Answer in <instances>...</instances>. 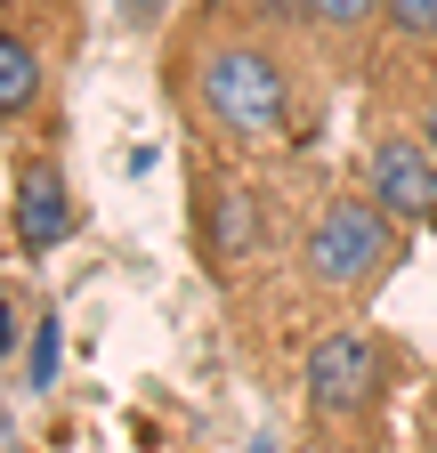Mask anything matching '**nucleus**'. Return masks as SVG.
<instances>
[{
	"label": "nucleus",
	"instance_id": "f257e3e1",
	"mask_svg": "<svg viewBox=\"0 0 437 453\" xmlns=\"http://www.w3.org/2000/svg\"><path fill=\"white\" fill-rule=\"evenodd\" d=\"M324 41L292 0H195L162 41V97L195 146L292 154L324 130Z\"/></svg>",
	"mask_w": 437,
	"mask_h": 453
},
{
	"label": "nucleus",
	"instance_id": "f03ea898",
	"mask_svg": "<svg viewBox=\"0 0 437 453\" xmlns=\"http://www.w3.org/2000/svg\"><path fill=\"white\" fill-rule=\"evenodd\" d=\"M397 372H405L397 340H380L372 324H324V332L308 340V357H300L308 429H316L324 445H341V453H372Z\"/></svg>",
	"mask_w": 437,
	"mask_h": 453
},
{
	"label": "nucleus",
	"instance_id": "7ed1b4c3",
	"mask_svg": "<svg viewBox=\"0 0 437 453\" xmlns=\"http://www.w3.org/2000/svg\"><path fill=\"white\" fill-rule=\"evenodd\" d=\"M292 259H300V292H308L316 308H364L380 283L397 275L405 226L364 195V179H349V187H333V195L308 211Z\"/></svg>",
	"mask_w": 437,
	"mask_h": 453
},
{
	"label": "nucleus",
	"instance_id": "20e7f679",
	"mask_svg": "<svg viewBox=\"0 0 437 453\" xmlns=\"http://www.w3.org/2000/svg\"><path fill=\"white\" fill-rule=\"evenodd\" d=\"M187 211H195V259L218 292H235V283L276 251V226H267V195L243 162H218L211 146L187 154Z\"/></svg>",
	"mask_w": 437,
	"mask_h": 453
},
{
	"label": "nucleus",
	"instance_id": "39448f33",
	"mask_svg": "<svg viewBox=\"0 0 437 453\" xmlns=\"http://www.w3.org/2000/svg\"><path fill=\"white\" fill-rule=\"evenodd\" d=\"M356 179H364V195L389 211L397 226H437V154L421 146L413 122H380L364 138Z\"/></svg>",
	"mask_w": 437,
	"mask_h": 453
},
{
	"label": "nucleus",
	"instance_id": "423d86ee",
	"mask_svg": "<svg viewBox=\"0 0 437 453\" xmlns=\"http://www.w3.org/2000/svg\"><path fill=\"white\" fill-rule=\"evenodd\" d=\"M9 226H17V251L25 259H49L58 243H73V187H65V162L49 154V146H25L17 154V203H9Z\"/></svg>",
	"mask_w": 437,
	"mask_h": 453
},
{
	"label": "nucleus",
	"instance_id": "0eeeda50",
	"mask_svg": "<svg viewBox=\"0 0 437 453\" xmlns=\"http://www.w3.org/2000/svg\"><path fill=\"white\" fill-rule=\"evenodd\" d=\"M58 89H65V57L0 25V130L58 122Z\"/></svg>",
	"mask_w": 437,
	"mask_h": 453
},
{
	"label": "nucleus",
	"instance_id": "6e6552de",
	"mask_svg": "<svg viewBox=\"0 0 437 453\" xmlns=\"http://www.w3.org/2000/svg\"><path fill=\"white\" fill-rule=\"evenodd\" d=\"M292 9L308 17V33L324 41V57L341 73H364L389 41V0H292Z\"/></svg>",
	"mask_w": 437,
	"mask_h": 453
},
{
	"label": "nucleus",
	"instance_id": "1a4fd4ad",
	"mask_svg": "<svg viewBox=\"0 0 437 453\" xmlns=\"http://www.w3.org/2000/svg\"><path fill=\"white\" fill-rule=\"evenodd\" d=\"M0 25L41 41V49H58L65 65L81 57V0H0Z\"/></svg>",
	"mask_w": 437,
	"mask_h": 453
},
{
	"label": "nucleus",
	"instance_id": "9d476101",
	"mask_svg": "<svg viewBox=\"0 0 437 453\" xmlns=\"http://www.w3.org/2000/svg\"><path fill=\"white\" fill-rule=\"evenodd\" d=\"M380 49L437 57V0H389V41H380Z\"/></svg>",
	"mask_w": 437,
	"mask_h": 453
},
{
	"label": "nucleus",
	"instance_id": "9b49d317",
	"mask_svg": "<svg viewBox=\"0 0 437 453\" xmlns=\"http://www.w3.org/2000/svg\"><path fill=\"white\" fill-rule=\"evenodd\" d=\"M58 349H65L58 308H41V324H33V340H25V388H58Z\"/></svg>",
	"mask_w": 437,
	"mask_h": 453
},
{
	"label": "nucleus",
	"instance_id": "f8f14e48",
	"mask_svg": "<svg viewBox=\"0 0 437 453\" xmlns=\"http://www.w3.org/2000/svg\"><path fill=\"white\" fill-rule=\"evenodd\" d=\"M405 57H421V49H405ZM421 65H429V73H413V81H397V73H389V81L413 97V130H421V146L437 154V57H421Z\"/></svg>",
	"mask_w": 437,
	"mask_h": 453
},
{
	"label": "nucleus",
	"instance_id": "ddd939ff",
	"mask_svg": "<svg viewBox=\"0 0 437 453\" xmlns=\"http://www.w3.org/2000/svg\"><path fill=\"white\" fill-rule=\"evenodd\" d=\"M25 340H33V332H25V316H17V292H9V275H0V357H17Z\"/></svg>",
	"mask_w": 437,
	"mask_h": 453
},
{
	"label": "nucleus",
	"instance_id": "4468645a",
	"mask_svg": "<svg viewBox=\"0 0 437 453\" xmlns=\"http://www.w3.org/2000/svg\"><path fill=\"white\" fill-rule=\"evenodd\" d=\"M413 453H437V388L421 396V421H413Z\"/></svg>",
	"mask_w": 437,
	"mask_h": 453
}]
</instances>
